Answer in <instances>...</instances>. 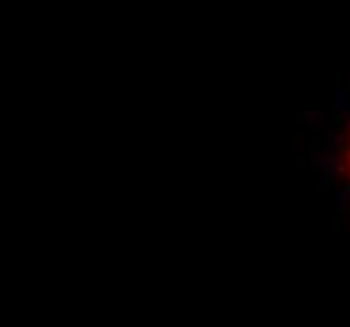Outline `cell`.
Instances as JSON below:
<instances>
[{
    "mask_svg": "<svg viewBox=\"0 0 350 327\" xmlns=\"http://www.w3.org/2000/svg\"><path fill=\"white\" fill-rule=\"evenodd\" d=\"M340 171L345 176V181L350 184V124L345 129V136L340 141Z\"/></svg>",
    "mask_w": 350,
    "mask_h": 327,
    "instance_id": "6da1fadb",
    "label": "cell"
}]
</instances>
